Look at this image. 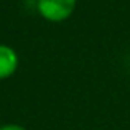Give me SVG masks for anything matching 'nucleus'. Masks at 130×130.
<instances>
[{
	"mask_svg": "<svg viewBox=\"0 0 130 130\" xmlns=\"http://www.w3.org/2000/svg\"><path fill=\"white\" fill-rule=\"evenodd\" d=\"M76 0H38V12L50 22H63L73 13Z\"/></svg>",
	"mask_w": 130,
	"mask_h": 130,
	"instance_id": "obj_1",
	"label": "nucleus"
},
{
	"mask_svg": "<svg viewBox=\"0 0 130 130\" xmlns=\"http://www.w3.org/2000/svg\"><path fill=\"white\" fill-rule=\"evenodd\" d=\"M17 64H18L17 53L10 46L0 44V79L12 76L17 69Z\"/></svg>",
	"mask_w": 130,
	"mask_h": 130,
	"instance_id": "obj_2",
	"label": "nucleus"
},
{
	"mask_svg": "<svg viewBox=\"0 0 130 130\" xmlns=\"http://www.w3.org/2000/svg\"><path fill=\"white\" fill-rule=\"evenodd\" d=\"M0 130H25V128L20 125H3V127H0Z\"/></svg>",
	"mask_w": 130,
	"mask_h": 130,
	"instance_id": "obj_3",
	"label": "nucleus"
}]
</instances>
